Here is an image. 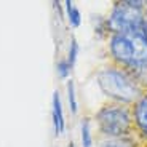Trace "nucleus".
I'll list each match as a JSON object with an SVG mask.
<instances>
[{"instance_id": "obj_1", "label": "nucleus", "mask_w": 147, "mask_h": 147, "mask_svg": "<svg viewBox=\"0 0 147 147\" xmlns=\"http://www.w3.org/2000/svg\"><path fill=\"white\" fill-rule=\"evenodd\" d=\"M96 83L101 88L102 94L109 99V102L115 104L131 107L139 98L146 94V91L138 85V82L128 70L112 63L98 70Z\"/></svg>"}, {"instance_id": "obj_2", "label": "nucleus", "mask_w": 147, "mask_h": 147, "mask_svg": "<svg viewBox=\"0 0 147 147\" xmlns=\"http://www.w3.org/2000/svg\"><path fill=\"white\" fill-rule=\"evenodd\" d=\"M98 131L104 139H123L136 134L129 106L107 102L94 115Z\"/></svg>"}, {"instance_id": "obj_3", "label": "nucleus", "mask_w": 147, "mask_h": 147, "mask_svg": "<svg viewBox=\"0 0 147 147\" xmlns=\"http://www.w3.org/2000/svg\"><path fill=\"white\" fill-rule=\"evenodd\" d=\"M147 13L146 2L142 0H123L115 2L110 10L109 18H106L107 34H129L146 29Z\"/></svg>"}, {"instance_id": "obj_4", "label": "nucleus", "mask_w": 147, "mask_h": 147, "mask_svg": "<svg viewBox=\"0 0 147 147\" xmlns=\"http://www.w3.org/2000/svg\"><path fill=\"white\" fill-rule=\"evenodd\" d=\"M107 47L112 64L123 69H128L136 64V50L131 34H110Z\"/></svg>"}, {"instance_id": "obj_5", "label": "nucleus", "mask_w": 147, "mask_h": 147, "mask_svg": "<svg viewBox=\"0 0 147 147\" xmlns=\"http://www.w3.org/2000/svg\"><path fill=\"white\" fill-rule=\"evenodd\" d=\"M131 112H133V121H134L136 134L146 141L147 139V93L131 106Z\"/></svg>"}, {"instance_id": "obj_6", "label": "nucleus", "mask_w": 147, "mask_h": 147, "mask_svg": "<svg viewBox=\"0 0 147 147\" xmlns=\"http://www.w3.org/2000/svg\"><path fill=\"white\" fill-rule=\"evenodd\" d=\"M51 117H53V126H55L56 136L63 134L64 129H66V118H64L63 102H61L59 91H55V93H53V99H51Z\"/></svg>"}, {"instance_id": "obj_7", "label": "nucleus", "mask_w": 147, "mask_h": 147, "mask_svg": "<svg viewBox=\"0 0 147 147\" xmlns=\"http://www.w3.org/2000/svg\"><path fill=\"white\" fill-rule=\"evenodd\" d=\"M126 70L133 75V78L138 82V85L141 88L147 93V61L141 64H134V66L128 67Z\"/></svg>"}, {"instance_id": "obj_8", "label": "nucleus", "mask_w": 147, "mask_h": 147, "mask_svg": "<svg viewBox=\"0 0 147 147\" xmlns=\"http://www.w3.org/2000/svg\"><path fill=\"white\" fill-rule=\"evenodd\" d=\"M80 139H82V147H94L93 133H91V118H88V117H85L83 120H82Z\"/></svg>"}, {"instance_id": "obj_9", "label": "nucleus", "mask_w": 147, "mask_h": 147, "mask_svg": "<svg viewBox=\"0 0 147 147\" xmlns=\"http://www.w3.org/2000/svg\"><path fill=\"white\" fill-rule=\"evenodd\" d=\"M66 18H67V22L70 24V27H78L82 22V15H80V10H78L74 2L67 0L66 2Z\"/></svg>"}, {"instance_id": "obj_10", "label": "nucleus", "mask_w": 147, "mask_h": 147, "mask_svg": "<svg viewBox=\"0 0 147 147\" xmlns=\"http://www.w3.org/2000/svg\"><path fill=\"white\" fill-rule=\"evenodd\" d=\"M98 147H138L134 136L123 138V139H102Z\"/></svg>"}, {"instance_id": "obj_11", "label": "nucleus", "mask_w": 147, "mask_h": 147, "mask_svg": "<svg viewBox=\"0 0 147 147\" xmlns=\"http://www.w3.org/2000/svg\"><path fill=\"white\" fill-rule=\"evenodd\" d=\"M67 101H69V109L72 115H77L78 112V102H77V94H75V83L74 80H67Z\"/></svg>"}, {"instance_id": "obj_12", "label": "nucleus", "mask_w": 147, "mask_h": 147, "mask_svg": "<svg viewBox=\"0 0 147 147\" xmlns=\"http://www.w3.org/2000/svg\"><path fill=\"white\" fill-rule=\"evenodd\" d=\"M78 51H80V47H78V42L75 37L70 38V45H69V51H67V63L70 64V67L75 66V61L78 58Z\"/></svg>"}, {"instance_id": "obj_13", "label": "nucleus", "mask_w": 147, "mask_h": 147, "mask_svg": "<svg viewBox=\"0 0 147 147\" xmlns=\"http://www.w3.org/2000/svg\"><path fill=\"white\" fill-rule=\"evenodd\" d=\"M56 72H58L59 78H67L72 72V67L70 64L67 63V59H59L58 63H56Z\"/></svg>"}, {"instance_id": "obj_14", "label": "nucleus", "mask_w": 147, "mask_h": 147, "mask_svg": "<svg viewBox=\"0 0 147 147\" xmlns=\"http://www.w3.org/2000/svg\"><path fill=\"white\" fill-rule=\"evenodd\" d=\"M69 147H75V144H74V142H69Z\"/></svg>"}, {"instance_id": "obj_15", "label": "nucleus", "mask_w": 147, "mask_h": 147, "mask_svg": "<svg viewBox=\"0 0 147 147\" xmlns=\"http://www.w3.org/2000/svg\"><path fill=\"white\" fill-rule=\"evenodd\" d=\"M146 144H147V139H146Z\"/></svg>"}]
</instances>
